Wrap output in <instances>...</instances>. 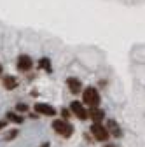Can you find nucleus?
<instances>
[{"label":"nucleus","mask_w":145,"mask_h":147,"mask_svg":"<svg viewBox=\"0 0 145 147\" xmlns=\"http://www.w3.org/2000/svg\"><path fill=\"white\" fill-rule=\"evenodd\" d=\"M52 130L58 135L65 137V138H70L72 135H74V126H72L66 119H56L52 123Z\"/></svg>","instance_id":"obj_1"},{"label":"nucleus","mask_w":145,"mask_h":147,"mask_svg":"<svg viewBox=\"0 0 145 147\" xmlns=\"http://www.w3.org/2000/svg\"><path fill=\"white\" fill-rule=\"evenodd\" d=\"M82 98H84V103L89 105V107H96V105H100V93H98V89L93 88V86H89V88L84 89Z\"/></svg>","instance_id":"obj_2"},{"label":"nucleus","mask_w":145,"mask_h":147,"mask_svg":"<svg viewBox=\"0 0 145 147\" xmlns=\"http://www.w3.org/2000/svg\"><path fill=\"white\" fill-rule=\"evenodd\" d=\"M91 135L98 140V142H107L108 140V131H107V128L101 126V124H93L91 126Z\"/></svg>","instance_id":"obj_3"},{"label":"nucleus","mask_w":145,"mask_h":147,"mask_svg":"<svg viewBox=\"0 0 145 147\" xmlns=\"http://www.w3.org/2000/svg\"><path fill=\"white\" fill-rule=\"evenodd\" d=\"M70 112L75 114L79 119H87V117H89V112L84 109V103H81V102H72V105H70Z\"/></svg>","instance_id":"obj_4"},{"label":"nucleus","mask_w":145,"mask_h":147,"mask_svg":"<svg viewBox=\"0 0 145 147\" xmlns=\"http://www.w3.org/2000/svg\"><path fill=\"white\" fill-rule=\"evenodd\" d=\"M33 109L42 116H56V109L52 105H49V103H35Z\"/></svg>","instance_id":"obj_5"},{"label":"nucleus","mask_w":145,"mask_h":147,"mask_svg":"<svg viewBox=\"0 0 145 147\" xmlns=\"http://www.w3.org/2000/svg\"><path fill=\"white\" fill-rule=\"evenodd\" d=\"M17 68H19L21 72H28V70L32 68V60H30V56L21 54V56L17 58Z\"/></svg>","instance_id":"obj_6"},{"label":"nucleus","mask_w":145,"mask_h":147,"mask_svg":"<svg viewBox=\"0 0 145 147\" xmlns=\"http://www.w3.org/2000/svg\"><path fill=\"white\" fill-rule=\"evenodd\" d=\"M66 84H68V88H70V91H72V93H81V81L79 79H75V77H68L66 79Z\"/></svg>","instance_id":"obj_7"},{"label":"nucleus","mask_w":145,"mask_h":147,"mask_svg":"<svg viewBox=\"0 0 145 147\" xmlns=\"http://www.w3.org/2000/svg\"><path fill=\"white\" fill-rule=\"evenodd\" d=\"M89 116H91V119H93L96 124H100V123H101V119L105 117V112H103L101 109H96V107H93V109H91V112H89Z\"/></svg>","instance_id":"obj_8"},{"label":"nucleus","mask_w":145,"mask_h":147,"mask_svg":"<svg viewBox=\"0 0 145 147\" xmlns=\"http://www.w3.org/2000/svg\"><path fill=\"white\" fill-rule=\"evenodd\" d=\"M107 131H110L114 137H121V135H122L121 128H119V124H117L115 121H108V128H107Z\"/></svg>","instance_id":"obj_9"},{"label":"nucleus","mask_w":145,"mask_h":147,"mask_svg":"<svg viewBox=\"0 0 145 147\" xmlns=\"http://www.w3.org/2000/svg\"><path fill=\"white\" fill-rule=\"evenodd\" d=\"M4 86H5V89H14V88H17V79L12 76H7L4 79Z\"/></svg>","instance_id":"obj_10"},{"label":"nucleus","mask_w":145,"mask_h":147,"mask_svg":"<svg viewBox=\"0 0 145 147\" xmlns=\"http://www.w3.org/2000/svg\"><path fill=\"white\" fill-rule=\"evenodd\" d=\"M7 119L12 121V123H23V117L17 116V114H14V112H7Z\"/></svg>","instance_id":"obj_11"},{"label":"nucleus","mask_w":145,"mask_h":147,"mask_svg":"<svg viewBox=\"0 0 145 147\" xmlns=\"http://www.w3.org/2000/svg\"><path fill=\"white\" fill-rule=\"evenodd\" d=\"M39 65H40V68H44V70L51 72V61H49L47 58H42V60L39 61Z\"/></svg>","instance_id":"obj_12"},{"label":"nucleus","mask_w":145,"mask_h":147,"mask_svg":"<svg viewBox=\"0 0 145 147\" xmlns=\"http://www.w3.org/2000/svg\"><path fill=\"white\" fill-rule=\"evenodd\" d=\"M14 137H17V130H11V131L5 135V140H12Z\"/></svg>","instance_id":"obj_13"},{"label":"nucleus","mask_w":145,"mask_h":147,"mask_svg":"<svg viewBox=\"0 0 145 147\" xmlns=\"http://www.w3.org/2000/svg\"><path fill=\"white\" fill-rule=\"evenodd\" d=\"M16 109L19 110V112H26V110H28V105H25V103H17Z\"/></svg>","instance_id":"obj_14"},{"label":"nucleus","mask_w":145,"mask_h":147,"mask_svg":"<svg viewBox=\"0 0 145 147\" xmlns=\"http://www.w3.org/2000/svg\"><path fill=\"white\" fill-rule=\"evenodd\" d=\"M61 110H63V116H65V117H68V116H70V112H68L66 109H61Z\"/></svg>","instance_id":"obj_15"},{"label":"nucleus","mask_w":145,"mask_h":147,"mask_svg":"<svg viewBox=\"0 0 145 147\" xmlns=\"http://www.w3.org/2000/svg\"><path fill=\"white\" fill-rule=\"evenodd\" d=\"M4 126H5V121H0V130H2Z\"/></svg>","instance_id":"obj_16"},{"label":"nucleus","mask_w":145,"mask_h":147,"mask_svg":"<svg viewBox=\"0 0 145 147\" xmlns=\"http://www.w3.org/2000/svg\"><path fill=\"white\" fill-rule=\"evenodd\" d=\"M40 147H49V144H47V142H46V144H42V145H40Z\"/></svg>","instance_id":"obj_17"},{"label":"nucleus","mask_w":145,"mask_h":147,"mask_svg":"<svg viewBox=\"0 0 145 147\" xmlns=\"http://www.w3.org/2000/svg\"><path fill=\"white\" fill-rule=\"evenodd\" d=\"M105 147H115V145H110V144H108V145H105Z\"/></svg>","instance_id":"obj_18"},{"label":"nucleus","mask_w":145,"mask_h":147,"mask_svg":"<svg viewBox=\"0 0 145 147\" xmlns=\"http://www.w3.org/2000/svg\"><path fill=\"white\" fill-rule=\"evenodd\" d=\"M0 74H2V65H0Z\"/></svg>","instance_id":"obj_19"}]
</instances>
